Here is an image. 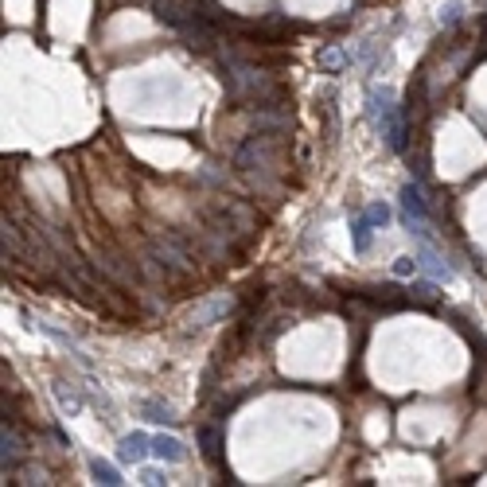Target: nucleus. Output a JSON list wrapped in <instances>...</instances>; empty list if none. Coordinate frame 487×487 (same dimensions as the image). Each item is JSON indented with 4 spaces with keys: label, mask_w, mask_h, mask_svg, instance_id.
Wrapping results in <instances>:
<instances>
[{
    "label": "nucleus",
    "mask_w": 487,
    "mask_h": 487,
    "mask_svg": "<svg viewBox=\"0 0 487 487\" xmlns=\"http://www.w3.org/2000/svg\"><path fill=\"white\" fill-rule=\"evenodd\" d=\"M367 113H370V121H374V129L382 137H386V144L394 152H402L405 148V125H402V118H398V106H394V98H390L386 90L382 94H370L367 98Z\"/></svg>",
    "instance_id": "nucleus-1"
},
{
    "label": "nucleus",
    "mask_w": 487,
    "mask_h": 487,
    "mask_svg": "<svg viewBox=\"0 0 487 487\" xmlns=\"http://www.w3.org/2000/svg\"><path fill=\"white\" fill-rule=\"evenodd\" d=\"M402 207H405V222H410L417 234H425V230H421V222L429 219V207H425V199H421V191L413 184L402 187Z\"/></svg>",
    "instance_id": "nucleus-2"
},
{
    "label": "nucleus",
    "mask_w": 487,
    "mask_h": 487,
    "mask_svg": "<svg viewBox=\"0 0 487 487\" xmlns=\"http://www.w3.org/2000/svg\"><path fill=\"white\" fill-rule=\"evenodd\" d=\"M413 258H417V265L425 269V273H433V277H437V281H448V277H453V269L445 265V258H441L437 250H429L425 242L417 246V253H413Z\"/></svg>",
    "instance_id": "nucleus-3"
},
{
    "label": "nucleus",
    "mask_w": 487,
    "mask_h": 487,
    "mask_svg": "<svg viewBox=\"0 0 487 487\" xmlns=\"http://www.w3.org/2000/svg\"><path fill=\"white\" fill-rule=\"evenodd\" d=\"M148 448H152V441L144 437V433H129V437L121 441V460H125V464H141L144 456H148Z\"/></svg>",
    "instance_id": "nucleus-4"
},
{
    "label": "nucleus",
    "mask_w": 487,
    "mask_h": 487,
    "mask_svg": "<svg viewBox=\"0 0 487 487\" xmlns=\"http://www.w3.org/2000/svg\"><path fill=\"white\" fill-rule=\"evenodd\" d=\"M199 445H203V456H207L210 464H219V456H222V437H219V429H215V425H203V429H199Z\"/></svg>",
    "instance_id": "nucleus-5"
},
{
    "label": "nucleus",
    "mask_w": 487,
    "mask_h": 487,
    "mask_svg": "<svg viewBox=\"0 0 487 487\" xmlns=\"http://www.w3.org/2000/svg\"><path fill=\"white\" fill-rule=\"evenodd\" d=\"M152 453H156L160 460H168V464L184 460V445H179L176 437H156V441H152Z\"/></svg>",
    "instance_id": "nucleus-6"
},
{
    "label": "nucleus",
    "mask_w": 487,
    "mask_h": 487,
    "mask_svg": "<svg viewBox=\"0 0 487 487\" xmlns=\"http://www.w3.org/2000/svg\"><path fill=\"white\" fill-rule=\"evenodd\" d=\"M351 242H355V253L370 250V219L367 215H355L351 219Z\"/></svg>",
    "instance_id": "nucleus-7"
},
{
    "label": "nucleus",
    "mask_w": 487,
    "mask_h": 487,
    "mask_svg": "<svg viewBox=\"0 0 487 487\" xmlns=\"http://www.w3.org/2000/svg\"><path fill=\"white\" fill-rule=\"evenodd\" d=\"M227 312H230V301H210V304H203L199 312H191V324H195V328H203V324L227 316Z\"/></svg>",
    "instance_id": "nucleus-8"
},
{
    "label": "nucleus",
    "mask_w": 487,
    "mask_h": 487,
    "mask_svg": "<svg viewBox=\"0 0 487 487\" xmlns=\"http://www.w3.org/2000/svg\"><path fill=\"white\" fill-rule=\"evenodd\" d=\"M90 472H94V479H98V483H106V487H118L121 483V472L113 468L110 460H101V456H94V460H90Z\"/></svg>",
    "instance_id": "nucleus-9"
},
{
    "label": "nucleus",
    "mask_w": 487,
    "mask_h": 487,
    "mask_svg": "<svg viewBox=\"0 0 487 487\" xmlns=\"http://www.w3.org/2000/svg\"><path fill=\"white\" fill-rule=\"evenodd\" d=\"M410 301H413V304H425V308H437L441 293H437V285H429V281H417V285H410Z\"/></svg>",
    "instance_id": "nucleus-10"
},
{
    "label": "nucleus",
    "mask_w": 487,
    "mask_h": 487,
    "mask_svg": "<svg viewBox=\"0 0 487 487\" xmlns=\"http://www.w3.org/2000/svg\"><path fill=\"white\" fill-rule=\"evenodd\" d=\"M0 445H4V468H8V464H16L20 453H24V448H20L16 429H8V425H4V433H0Z\"/></svg>",
    "instance_id": "nucleus-11"
},
{
    "label": "nucleus",
    "mask_w": 487,
    "mask_h": 487,
    "mask_svg": "<svg viewBox=\"0 0 487 487\" xmlns=\"http://www.w3.org/2000/svg\"><path fill=\"white\" fill-rule=\"evenodd\" d=\"M362 215L370 219V227H386V222H390V207H386V203H370Z\"/></svg>",
    "instance_id": "nucleus-12"
},
{
    "label": "nucleus",
    "mask_w": 487,
    "mask_h": 487,
    "mask_svg": "<svg viewBox=\"0 0 487 487\" xmlns=\"http://www.w3.org/2000/svg\"><path fill=\"white\" fill-rule=\"evenodd\" d=\"M460 16H464V4H460V0H453V4H445V8H441V24H445V27L460 24Z\"/></svg>",
    "instance_id": "nucleus-13"
},
{
    "label": "nucleus",
    "mask_w": 487,
    "mask_h": 487,
    "mask_svg": "<svg viewBox=\"0 0 487 487\" xmlns=\"http://www.w3.org/2000/svg\"><path fill=\"white\" fill-rule=\"evenodd\" d=\"M417 258H398L394 261V273H398V277H413V273H417Z\"/></svg>",
    "instance_id": "nucleus-14"
},
{
    "label": "nucleus",
    "mask_w": 487,
    "mask_h": 487,
    "mask_svg": "<svg viewBox=\"0 0 487 487\" xmlns=\"http://www.w3.org/2000/svg\"><path fill=\"white\" fill-rule=\"evenodd\" d=\"M144 413H148V421H176L168 413V405H156V402H144Z\"/></svg>",
    "instance_id": "nucleus-15"
},
{
    "label": "nucleus",
    "mask_w": 487,
    "mask_h": 487,
    "mask_svg": "<svg viewBox=\"0 0 487 487\" xmlns=\"http://www.w3.org/2000/svg\"><path fill=\"white\" fill-rule=\"evenodd\" d=\"M339 63H343V55H339V51H324V67H331V70H336Z\"/></svg>",
    "instance_id": "nucleus-16"
},
{
    "label": "nucleus",
    "mask_w": 487,
    "mask_h": 487,
    "mask_svg": "<svg viewBox=\"0 0 487 487\" xmlns=\"http://www.w3.org/2000/svg\"><path fill=\"white\" fill-rule=\"evenodd\" d=\"M144 483H164V472H156V468H144Z\"/></svg>",
    "instance_id": "nucleus-17"
}]
</instances>
